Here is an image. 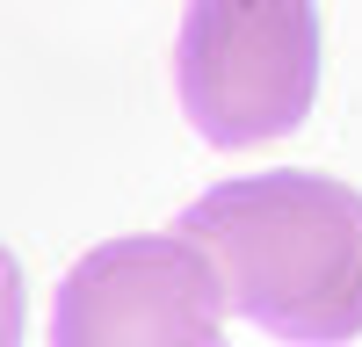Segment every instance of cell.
I'll return each instance as SVG.
<instances>
[{"label":"cell","mask_w":362,"mask_h":347,"mask_svg":"<svg viewBox=\"0 0 362 347\" xmlns=\"http://www.w3.org/2000/svg\"><path fill=\"white\" fill-rule=\"evenodd\" d=\"M232 311L225 268L196 231L109 239L73 260L58 282L51 340L58 347H131V340H218Z\"/></svg>","instance_id":"3957f363"},{"label":"cell","mask_w":362,"mask_h":347,"mask_svg":"<svg viewBox=\"0 0 362 347\" xmlns=\"http://www.w3.org/2000/svg\"><path fill=\"white\" fill-rule=\"evenodd\" d=\"M196 231L225 268L232 311L283 340L362 333V188L334 174H239L189 202Z\"/></svg>","instance_id":"6da1fadb"},{"label":"cell","mask_w":362,"mask_h":347,"mask_svg":"<svg viewBox=\"0 0 362 347\" xmlns=\"http://www.w3.org/2000/svg\"><path fill=\"white\" fill-rule=\"evenodd\" d=\"M174 87L225 152L290 138L319 102V0H189Z\"/></svg>","instance_id":"7a4b0ae2"}]
</instances>
